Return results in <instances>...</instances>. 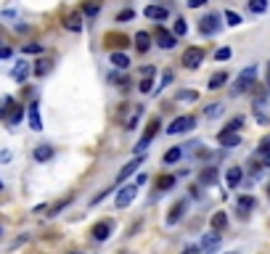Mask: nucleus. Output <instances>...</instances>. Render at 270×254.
I'll return each instance as SVG.
<instances>
[{
	"mask_svg": "<svg viewBox=\"0 0 270 254\" xmlns=\"http://www.w3.org/2000/svg\"><path fill=\"white\" fill-rule=\"evenodd\" d=\"M254 80H257V67H254V64H249V67H246L244 72H241L238 77H236V85H233V90H230V93H233V96H241L244 90L252 88Z\"/></svg>",
	"mask_w": 270,
	"mask_h": 254,
	"instance_id": "nucleus-1",
	"label": "nucleus"
},
{
	"mask_svg": "<svg viewBox=\"0 0 270 254\" xmlns=\"http://www.w3.org/2000/svg\"><path fill=\"white\" fill-rule=\"evenodd\" d=\"M193 127H196V119H193L191 114H185V117H178V119L170 122L167 135H183V133H191Z\"/></svg>",
	"mask_w": 270,
	"mask_h": 254,
	"instance_id": "nucleus-2",
	"label": "nucleus"
},
{
	"mask_svg": "<svg viewBox=\"0 0 270 254\" xmlns=\"http://www.w3.org/2000/svg\"><path fill=\"white\" fill-rule=\"evenodd\" d=\"M135 196H138V185H122L117 191V196H114L117 209H125V206H130V204L135 201Z\"/></svg>",
	"mask_w": 270,
	"mask_h": 254,
	"instance_id": "nucleus-3",
	"label": "nucleus"
},
{
	"mask_svg": "<svg viewBox=\"0 0 270 254\" xmlns=\"http://www.w3.org/2000/svg\"><path fill=\"white\" fill-rule=\"evenodd\" d=\"M199 30H201V35H217L220 30H222V24H220V16L217 14H207L201 19V24H199Z\"/></svg>",
	"mask_w": 270,
	"mask_h": 254,
	"instance_id": "nucleus-4",
	"label": "nucleus"
},
{
	"mask_svg": "<svg viewBox=\"0 0 270 254\" xmlns=\"http://www.w3.org/2000/svg\"><path fill=\"white\" fill-rule=\"evenodd\" d=\"M201 61H204V48H185V53H183V64H185L188 69H196Z\"/></svg>",
	"mask_w": 270,
	"mask_h": 254,
	"instance_id": "nucleus-5",
	"label": "nucleus"
},
{
	"mask_svg": "<svg viewBox=\"0 0 270 254\" xmlns=\"http://www.w3.org/2000/svg\"><path fill=\"white\" fill-rule=\"evenodd\" d=\"M156 130H159V119H154L151 125H148V133H146V135H143V138L135 143V154H138V156L146 154V148H148V143H151V138L156 135Z\"/></svg>",
	"mask_w": 270,
	"mask_h": 254,
	"instance_id": "nucleus-6",
	"label": "nucleus"
},
{
	"mask_svg": "<svg viewBox=\"0 0 270 254\" xmlns=\"http://www.w3.org/2000/svg\"><path fill=\"white\" fill-rule=\"evenodd\" d=\"M111 230H114V222H111V220H101V222L93 225V238H96V241H106L111 236Z\"/></svg>",
	"mask_w": 270,
	"mask_h": 254,
	"instance_id": "nucleus-7",
	"label": "nucleus"
},
{
	"mask_svg": "<svg viewBox=\"0 0 270 254\" xmlns=\"http://www.w3.org/2000/svg\"><path fill=\"white\" fill-rule=\"evenodd\" d=\"M175 43H178V37H175L172 32H167V30H156V45H159L162 51H172L175 48Z\"/></svg>",
	"mask_w": 270,
	"mask_h": 254,
	"instance_id": "nucleus-8",
	"label": "nucleus"
},
{
	"mask_svg": "<svg viewBox=\"0 0 270 254\" xmlns=\"http://www.w3.org/2000/svg\"><path fill=\"white\" fill-rule=\"evenodd\" d=\"M154 67H146L143 69V77H141V85H138V90L143 93V96H148V93H154Z\"/></svg>",
	"mask_w": 270,
	"mask_h": 254,
	"instance_id": "nucleus-9",
	"label": "nucleus"
},
{
	"mask_svg": "<svg viewBox=\"0 0 270 254\" xmlns=\"http://www.w3.org/2000/svg\"><path fill=\"white\" fill-rule=\"evenodd\" d=\"M27 117H30V127L35 133H40L43 130V119H40V109H37V103H30L27 106Z\"/></svg>",
	"mask_w": 270,
	"mask_h": 254,
	"instance_id": "nucleus-10",
	"label": "nucleus"
},
{
	"mask_svg": "<svg viewBox=\"0 0 270 254\" xmlns=\"http://www.w3.org/2000/svg\"><path fill=\"white\" fill-rule=\"evenodd\" d=\"M143 16L146 19H156V22H164V19L170 16V11H167L164 6H146L143 8Z\"/></svg>",
	"mask_w": 270,
	"mask_h": 254,
	"instance_id": "nucleus-11",
	"label": "nucleus"
},
{
	"mask_svg": "<svg viewBox=\"0 0 270 254\" xmlns=\"http://www.w3.org/2000/svg\"><path fill=\"white\" fill-rule=\"evenodd\" d=\"M220 233H215V230H212V233H204V236H201V249L204 251H215L217 246H220Z\"/></svg>",
	"mask_w": 270,
	"mask_h": 254,
	"instance_id": "nucleus-12",
	"label": "nucleus"
},
{
	"mask_svg": "<svg viewBox=\"0 0 270 254\" xmlns=\"http://www.w3.org/2000/svg\"><path fill=\"white\" fill-rule=\"evenodd\" d=\"M185 206H188V201L180 199V201H175V206L170 209V214H167V225H175L180 217H183V212H185Z\"/></svg>",
	"mask_w": 270,
	"mask_h": 254,
	"instance_id": "nucleus-13",
	"label": "nucleus"
},
{
	"mask_svg": "<svg viewBox=\"0 0 270 254\" xmlns=\"http://www.w3.org/2000/svg\"><path fill=\"white\" fill-rule=\"evenodd\" d=\"M141 164H143V159H141V156H135L133 162H127L122 169H119V177H117V180H119V183H122V180H127L130 175H135V169L141 167Z\"/></svg>",
	"mask_w": 270,
	"mask_h": 254,
	"instance_id": "nucleus-14",
	"label": "nucleus"
},
{
	"mask_svg": "<svg viewBox=\"0 0 270 254\" xmlns=\"http://www.w3.org/2000/svg\"><path fill=\"white\" fill-rule=\"evenodd\" d=\"M217 140H220L222 148H233V146L241 143V135H238V133H225V130H222V133L217 135Z\"/></svg>",
	"mask_w": 270,
	"mask_h": 254,
	"instance_id": "nucleus-15",
	"label": "nucleus"
},
{
	"mask_svg": "<svg viewBox=\"0 0 270 254\" xmlns=\"http://www.w3.org/2000/svg\"><path fill=\"white\" fill-rule=\"evenodd\" d=\"M11 77L16 82H24L27 77H30V64H27V61H16V67L11 69Z\"/></svg>",
	"mask_w": 270,
	"mask_h": 254,
	"instance_id": "nucleus-16",
	"label": "nucleus"
},
{
	"mask_svg": "<svg viewBox=\"0 0 270 254\" xmlns=\"http://www.w3.org/2000/svg\"><path fill=\"white\" fill-rule=\"evenodd\" d=\"M222 85H228V72H215V74L209 77L207 88H209V90H220Z\"/></svg>",
	"mask_w": 270,
	"mask_h": 254,
	"instance_id": "nucleus-17",
	"label": "nucleus"
},
{
	"mask_svg": "<svg viewBox=\"0 0 270 254\" xmlns=\"http://www.w3.org/2000/svg\"><path fill=\"white\" fill-rule=\"evenodd\" d=\"M209 225H212V230H215V233L225 230V225H228V214H225V212H215V214H212V220H209Z\"/></svg>",
	"mask_w": 270,
	"mask_h": 254,
	"instance_id": "nucleus-18",
	"label": "nucleus"
},
{
	"mask_svg": "<svg viewBox=\"0 0 270 254\" xmlns=\"http://www.w3.org/2000/svg\"><path fill=\"white\" fill-rule=\"evenodd\" d=\"M241 177H244V172H241L238 167H230L228 172H225V183H228V188H236V185L241 183Z\"/></svg>",
	"mask_w": 270,
	"mask_h": 254,
	"instance_id": "nucleus-19",
	"label": "nucleus"
},
{
	"mask_svg": "<svg viewBox=\"0 0 270 254\" xmlns=\"http://www.w3.org/2000/svg\"><path fill=\"white\" fill-rule=\"evenodd\" d=\"M135 48L141 53H146L148 48H151V35H148V32H138L135 35Z\"/></svg>",
	"mask_w": 270,
	"mask_h": 254,
	"instance_id": "nucleus-20",
	"label": "nucleus"
},
{
	"mask_svg": "<svg viewBox=\"0 0 270 254\" xmlns=\"http://www.w3.org/2000/svg\"><path fill=\"white\" fill-rule=\"evenodd\" d=\"M180 156H183V146H172L170 151L162 156V162L164 164H175V162H180Z\"/></svg>",
	"mask_w": 270,
	"mask_h": 254,
	"instance_id": "nucleus-21",
	"label": "nucleus"
},
{
	"mask_svg": "<svg viewBox=\"0 0 270 254\" xmlns=\"http://www.w3.org/2000/svg\"><path fill=\"white\" fill-rule=\"evenodd\" d=\"M64 27H67L69 32H80L82 30V16L80 14H69L67 22H64Z\"/></svg>",
	"mask_w": 270,
	"mask_h": 254,
	"instance_id": "nucleus-22",
	"label": "nucleus"
},
{
	"mask_svg": "<svg viewBox=\"0 0 270 254\" xmlns=\"http://www.w3.org/2000/svg\"><path fill=\"white\" fill-rule=\"evenodd\" d=\"M35 159H37V162H51V159H53V148L51 146H37L35 148Z\"/></svg>",
	"mask_w": 270,
	"mask_h": 254,
	"instance_id": "nucleus-23",
	"label": "nucleus"
},
{
	"mask_svg": "<svg viewBox=\"0 0 270 254\" xmlns=\"http://www.w3.org/2000/svg\"><path fill=\"white\" fill-rule=\"evenodd\" d=\"M109 59H111V64H114L117 69H127V67H130V59H127L125 53H119V51H114V53L109 56Z\"/></svg>",
	"mask_w": 270,
	"mask_h": 254,
	"instance_id": "nucleus-24",
	"label": "nucleus"
},
{
	"mask_svg": "<svg viewBox=\"0 0 270 254\" xmlns=\"http://www.w3.org/2000/svg\"><path fill=\"white\" fill-rule=\"evenodd\" d=\"M246 6H249V11H252V14H265L267 6H270V0H246Z\"/></svg>",
	"mask_w": 270,
	"mask_h": 254,
	"instance_id": "nucleus-25",
	"label": "nucleus"
},
{
	"mask_svg": "<svg viewBox=\"0 0 270 254\" xmlns=\"http://www.w3.org/2000/svg\"><path fill=\"white\" fill-rule=\"evenodd\" d=\"M175 185V175H162L159 180H156V191H170V188Z\"/></svg>",
	"mask_w": 270,
	"mask_h": 254,
	"instance_id": "nucleus-26",
	"label": "nucleus"
},
{
	"mask_svg": "<svg viewBox=\"0 0 270 254\" xmlns=\"http://www.w3.org/2000/svg\"><path fill=\"white\" fill-rule=\"evenodd\" d=\"M252 206H254V199H252V196H241V199H238V212L244 214V217L249 214V209H252Z\"/></svg>",
	"mask_w": 270,
	"mask_h": 254,
	"instance_id": "nucleus-27",
	"label": "nucleus"
},
{
	"mask_svg": "<svg viewBox=\"0 0 270 254\" xmlns=\"http://www.w3.org/2000/svg\"><path fill=\"white\" fill-rule=\"evenodd\" d=\"M222 114V103H209V106H204V117L207 119H215Z\"/></svg>",
	"mask_w": 270,
	"mask_h": 254,
	"instance_id": "nucleus-28",
	"label": "nucleus"
},
{
	"mask_svg": "<svg viewBox=\"0 0 270 254\" xmlns=\"http://www.w3.org/2000/svg\"><path fill=\"white\" fill-rule=\"evenodd\" d=\"M14 106H16V103H14V98H11V96H6L3 101H0V119H6V117H8V111H14Z\"/></svg>",
	"mask_w": 270,
	"mask_h": 254,
	"instance_id": "nucleus-29",
	"label": "nucleus"
},
{
	"mask_svg": "<svg viewBox=\"0 0 270 254\" xmlns=\"http://www.w3.org/2000/svg\"><path fill=\"white\" fill-rule=\"evenodd\" d=\"M185 32H188V24H185V19H175V24H172V35H175V37H183Z\"/></svg>",
	"mask_w": 270,
	"mask_h": 254,
	"instance_id": "nucleus-30",
	"label": "nucleus"
},
{
	"mask_svg": "<svg viewBox=\"0 0 270 254\" xmlns=\"http://www.w3.org/2000/svg\"><path fill=\"white\" fill-rule=\"evenodd\" d=\"M257 156L262 159V164H265V167H270V140H265V143L259 146V151H257Z\"/></svg>",
	"mask_w": 270,
	"mask_h": 254,
	"instance_id": "nucleus-31",
	"label": "nucleus"
},
{
	"mask_svg": "<svg viewBox=\"0 0 270 254\" xmlns=\"http://www.w3.org/2000/svg\"><path fill=\"white\" fill-rule=\"evenodd\" d=\"M215 180H217V169L207 167V169H204V172H201V183H204V185H212Z\"/></svg>",
	"mask_w": 270,
	"mask_h": 254,
	"instance_id": "nucleus-32",
	"label": "nucleus"
},
{
	"mask_svg": "<svg viewBox=\"0 0 270 254\" xmlns=\"http://www.w3.org/2000/svg\"><path fill=\"white\" fill-rule=\"evenodd\" d=\"M51 67H53V64H51L48 59H43V61H37V67H35V74H37V77H45V74H48V72H51Z\"/></svg>",
	"mask_w": 270,
	"mask_h": 254,
	"instance_id": "nucleus-33",
	"label": "nucleus"
},
{
	"mask_svg": "<svg viewBox=\"0 0 270 254\" xmlns=\"http://www.w3.org/2000/svg\"><path fill=\"white\" fill-rule=\"evenodd\" d=\"M241 125H244V117H233V119H230L228 125H225V133H238Z\"/></svg>",
	"mask_w": 270,
	"mask_h": 254,
	"instance_id": "nucleus-34",
	"label": "nucleus"
},
{
	"mask_svg": "<svg viewBox=\"0 0 270 254\" xmlns=\"http://www.w3.org/2000/svg\"><path fill=\"white\" fill-rule=\"evenodd\" d=\"M22 117H24V109H22V106H14L11 117H8V125H19V122H22Z\"/></svg>",
	"mask_w": 270,
	"mask_h": 254,
	"instance_id": "nucleus-35",
	"label": "nucleus"
},
{
	"mask_svg": "<svg viewBox=\"0 0 270 254\" xmlns=\"http://www.w3.org/2000/svg\"><path fill=\"white\" fill-rule=\"evenodd\" d=\"M199 93L196 90H178V101H196Z\"/></svg>",
	"mask_w": 270,
	"mask_h": 254,
	"instance_id": "nucleus-36",
	"label": "nucleus"
},
{
	"mask_svg": "<svg viewBox=\"0 0 270 254\" xmlns=\"http://www.w3.org/2000/svg\"><path fill=\"white\" fill-rule=\"evenodd\" d=\"M230 56H233V51H230V48H217L215 51V61H228Z\"/></svg>",
	"mask_w": 270,
	"mask_h": 254,
	"instance_id": "nucleus-37",
	"label": "nucleus"
},
{
	"mask_svg": "<svg viewBox=\"0 0 270 254\" xmlns=\"http://www.w3.org/2000/svg\"><path fill=\"white\" fill-rule=\"evenodd\" d=\"M225 22H228V27H238L241 24V16L236 11H225Z\"/></svg>",
	"mask_w": 270,
	"mask_h": 254,
	"instance_id": "nucleus-38",
	"label": "nucleus"
},
{
	"mask_svg": "<svg viewBox=\"0 0 270 254\" xmlns=\"http://www.w3.org/2000/svg\"><path fill=\"white\" fill-rule=\"evenodd\" d=\"M133 16H135V14L130 11V8H125V11H119V14H117V22H119V24H125V22H130Z\"/></svg>",
	"mask_w": 270,
	"mask_h": 254,
	"instance_id": "nucleus-39",
	"label": "nucleus"
},
{
	"mask_svg": "<svg viewBox=\"0 0 270 254\" xmlns=\"http://www.w3.org/2000/svg\"><path fill=\"white\" fill-rule=\"evenodd\" d=\"M24 53H43V45L40 43H27L24 45Z\"/></svg>",
	"mask_w": 270,
	"mask_h": 254,
	"instance_id": "nucleus-40",
	"label": "nucleus"
},
{
	"mask_svg": "<svg viewBox=\"0 0 270 254\" xmlns=\"http://www.w3.org/2000/svg\"><path fill=\"white\" fill-rule=\"evenodd\" d=\"M98 8H101V3H88L85 8H82V11H85L88 16H96V14H98Z\"/></svg>",
	"mask_w": 270,
	"mask_h": 254,
	"instance_id": "nucleus-41",
	"label": "nucleus"
},
{
	"mask_svg": "<svg viewBox=\"0 0 270 254\" xmlns=\"http://www.w3.org/2000/svg\"><path fill=\"white\" fill-rule=\"evenodd\" d=\"M69 201H72V199H64V201H59V204H56V206H53V212H48V214H59V212L64 209V206H67V204H69Z\"/></svg>",
	"mask_w": 270,
	"mask_h": 254,
	"instance_id": "nucleus-42",
	"label": "nucleus"
},
{
	"mask_svg": "<svg viewBox=\"0 0 270 254\" xmlns=\"http://www.w3.org/2000/svg\"><path fill=\"white\" fill-rule=\"evenodd\" d=\"M0 59H11V48L8 45H0Z\"/></svg>",
	"mask_w": 270,
	"mask_h": 254,
	"instance_id": "nucleus-43",
	"label": "nucleus"
},
{
	"mask_svg": "<svg viewBox=\"0 0 270 254\" xmlns=\"http://www.w3.org/2000/svg\"><path fill=\"white\" fill-rule=\"evenodd\" d=\"M188 6L191 8H201V6H207V0H188Z\"/></svg>",
	"mask_w": 270,
	"mask_h": 254,
	"instance_id": "nucleus-44",
	"label": "nucleus"
},
{
	"mask_svg": "<svg viewBox=\"0 0 270 254\" xmlns=\"http://www.w3.org/2000/svg\"><path fill=\"white\" fill-rule=\"evenodd\" d=\"M172 82V72H164L162 74V85H170Z\"/></svg>",
	"mask_w": 270,
	"mask_h": 254,
	"instance_id": "nucleus-45",
	"label": "nucleus"
},
{
	"mask_svg": "<svg viewBox=\"0 0 270 254\" xmlns=\"http://www.w3.org/2000/svg\"><path fill=\"white\" fill-rule=\"evenodd\" d=\"M183 254H199V249H196V246H188V249H185Z\"/></svg>",
	"mask_w": 270,
	"mask_h": 254,
	"instance_id": "nucleus-46",
	"label": "nucleus"
},
{
	"mask_svg": "<svg viewBox=\"0 0 270 254\" xmlns=\"http://www.w3.org/2000/svg\"><path fill=\"white\" fill-rule=\"evenodd\" d=\"M267 77H270V64H267Z\"/></svg>",
	"mask_w": 270,
	"mask_h": 254,
	"instance_id": "nucleus-47",
	"label": "nucleus"
},
{
	"mask_svg": "<svg viewBox=\"0 0 270 254\" xmlns=\"http://www.w3.org/2000/svg\"><path fill=\"white\" fill-rule=\"evenodd\" d=\"M267 90H270V77H267Z\"/></svg>",
	"mask_w": 270,
	"mask_h": 254,
	"instance_id": "nucleus-48",
	"label": "nucleus"
},
{
	"mask_svg": "<svg viewBox=\"0 0 270 254\" xmlns=\"http://www.w3.org/2000/svg\"><path fill=\"white\" fill-rule=\"evenodd\" d=\"M0 191H3V183H0Z\"/></svg>",
	"mask_w": 270,
	"mask_h": 254,
	"instance_id": "nucleus-49",
	"label": "nucleus"
},
{
	"mask_svg": "<svg viewBox=\"0 0 270 254\" xmlns=\"http://www.w3.org/2000/svg\"><path fill=\"white\" fill-rule=\"evenodd\" d=\"M267 196H270V188H267Z\"/></svg>",
	"mask_w": 270,
	"mask_h": 254,
	"instance_id": "nucleus-50",
	"label": "nucleus"
},
{
	"mask_svg": "<svg viewBox=\"0 0 270 254\" xmlns=\"http://www.w3.org/2000/svg\"><path fill=\"white\" fill-rule=\"evenodd\" d=\"M204 254H212V251H204Z\"/></svg>",
	"mask_w": 270,
	"mask_h": 254,
	"instance_id": "nucleus-51",
	"label": "nucleus"
},
{
	"mask_svg": "<svg viewBox=\"0 0 270 254\" xmlns=\"http://www.w3.org/2000/svg\"><path fill=\"white\" fill-rule=\"evenodd\" d=\"M230 254H236V251H230Z\"/></svg>",
	"mask_w": 270,
	"mask_h": 254,
	"instance_id": "nucleus-52",
	"label": "nucleus"
},
{
	"mask_svg": "<svg viewBox=\"0 0 270 254\" xmlns=\"http://www.w3.org/2000/svg\"><path fill=\"white\" fill-rule=\"evenodd\" d=\"M74 254H77V251H74Z\"/></svg>",
	"mask_w": 270,
	"mask_h": 254,
	"instance_id": "nucleus-53",
	"label": "nucleus"
}]
</instances>
